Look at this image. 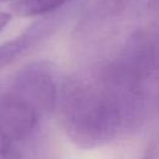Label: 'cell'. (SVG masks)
I'll return each mask as SVG.
<instances>
[{"label":"cell","mask_w":159,"mask_h":159,"mask_svg":"<svg viewBox=\"0 0 159 159\" xmlns=\"http://www.w3.org/2000/svg\"><path fill=\"white\" fill-rule=\"evenodd\" d=\"M56 108L66 135L84 149L106 145L120 133L139 128L152 109L130 97L102 68L67 80L58 91Z\"/></svg>","instance_id":"6da1fadb"},{"label":"cell","mask_w":159,"mask_h":159,"mask_svg":"<svg viewBox=\"0 0 159 159\" xmlns=\"http://www.w3.org/2000/svg\"><path fill=\"white\" fill-rule=\"evenodd\" d=\"M9 91L29 102L46 117L56 108L58 98L56 68L48 61L29 63L17 72Z\"/></svg>","instance_id":"7a4b0ae2"},{"label":"cell","mask_w":159,"mask_h":159,"mask_svg":"<svg viewBox=\"0 0 159 159\" xmlns=\"http://www.w3.org/2000/svg\"><path fill=\"white\" fill-rule=\"evenodd\" d=\"M43 116L29 102L7 91L0 94V139L20 153L31 140Z\"/></svg>","instance_id":"3957f363"},{"label":"cell","mask_w":159,"mask_h":159,"mask_svg":"<svg viewBox=\"0 0 159 159\" xmlns=\"http://www.w3.org/2000/svg\"><path fill=\"white\" fill-rule=\"evenodd\" d=\"M56 27L55 19L41 20L16 37L0 43V71L24 57L39 43H41Z\"/></svg>","instance_id":"277c9868"},{"label":"cell","mask_w":159,"mask_h":159,"mask_svg":"<svg viewBox=\"0 0 159 159\" xmlns=\"http://www.w3.org/2000/svg\"><path fill=\"white\" fill-rule=\"evenodd\" d=\"M138 0H88L84 7V15L92 20L116 17L137 4Z\"/></svg>","instance_id":"5b68a950"},{"label":"cell","mask_w":159,"mask_h":159,"mask_svg":"<svg viewBox=\"0 0 159 159\" xmlns=\"http://www.w3.org/2000/svg\"><path fill=\"white\" fill-rule=\"evenodd\" d=\"M71 0H16L11 9L22 17L50 14Z\"/></svg>","instance_id":"8992f818"},{"label":"cell","mask_w":159,"mask_h":159,"mask_svg":"<svg viewBox=\"0 0 159 159\" xmlns=\"http://www.w3.org/2000/svg\"><path fill=\"white\" fill-rule=\"evenodd\" d=\"M21 154L11 149L0 139V159H21Z\"/></svg>","instance_id":"52a82bcc"},{"label":"cell","mask_w":159,"mask_h":159,"mask_svg":"<svg viewBox=\"0 0 159 159\" xmlns=\"http://www.w3.org/2000/svg\"><path fill=\"white\" fill-rule=\"evenodd\" d=\"M143 159H158V145H157V140L153 139L147 149H145V153L143 155Z\"/></svg>","instance_id":"ba28073f"},{"label":"cell","mask_w":159,"mask_h":159,"mask_svg":"<svg viewBox=\"0 0 159 159\" xmlns=\"http://www.w3.org/2000/svg\"><path fill=\"white\" fill-rule=\"evenodd\" d=\"M11 20V15L5 11H0V32L7 26V24Z\"/></svg>","instance_id":"9c48e42d"},{"label":"cell","mask_w":159,"mask_h":159,"mask_svg":"<svg viewBox=\"0 0 159 159\" xmlns=\"http://www.w3.org/2000/svg\"><path fill=\"white\" fill-rule=\"evenodd\" d=\"M157 2H158V0H149V5H150L153 9L157 7Z\"/></svg>","instance_id":"30bf717a"},{"label":"cell","mask_w":159,"mask_h":159,"mask_svg":"<svg viewBox=\"0 0 159 159\" xmlns=\"http://www.w3.org/2000/svg\"><path fill=\"white\" fill-rule=\"evenodd\" d=\"M5 1H10V0H0V2H5Z\"/></svg>","instance_id":"8fae6325"}]
</instances>
